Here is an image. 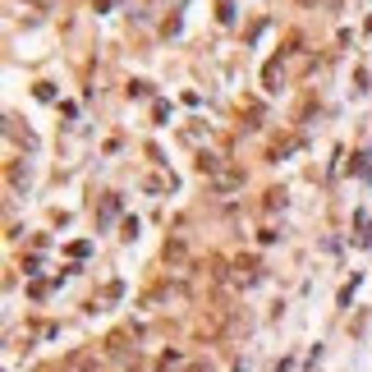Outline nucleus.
Returning <instances> with one entry per match:
<instances>
[{
  "instance_id": "nucleus-6",
  "label": "nucleus",
  "mask_w": 372,
  "mask_h": 372,
  "mask_svg": "<svg viewBox=\"0 0 372 372\" xmlns=\"http://www.w3.org/2000/svg\"><path fill=\"white\" fill-rule=\"evenodd\" d=\"M175 363H180V349H165V354L156 359V372H170Z\"/></svg>"
},
{
  "instance_id": "nucleus-10",
  "label": "nucleus",
  "mask_w": 372,
  "mask_h": 372,
  "mask_svg": "<svg viewBox=\"0 0 372 372\" xmlns=\"http://www.w3.org/2000/svg\"><path fill=\"white\" fill-rule=\"evenodd\" d=\"M299 5H312V0H299Z\"/></svg>"
},
{
  "instance_id": "nucleus-4",
  "label": "nucleus",
  "mask_w": 372,
  "mask_h": 372,
  "mask_svg": "<svg viewBox=\"0 0 372 372\" xmlns=\"http://www.w3.org/2000/svg\"><path fill=\"white\" fill-rule=\"evenodd\" d=\"M106 354H111V359H129V340H124L120 331H115V336L106 340Z\"/></svg>"
},
{
  "instance_id": "nucleus-2",
  "label": "nucleus",
  "mask_w": 372,
  "mask_h": 372,
  "mask_svg": "<svg viewBox=\"0 0 372 372\" xmlns=\"http://www.w3.org/2000/svg\"><path fill=\"white\" fill-rule=\"evenodd\" d=\"M258 276H262L258 258H234V280H239V285H253Z\"/></svg>"
},
{
  "instance_id": "nucleus-7",
  "label": "nucleus",
  "mask_w": 372,
  "mask_h": 372,
  "mask_svg": "<svg viewBox=\"0 0 372 372\" xmlns=\"http://www.w3.org/2000/svg\"><path fill=\"white\" fill-rule=\"evenodd\" d=\"M74 372H97V359L92 354H78L74 359Z\"/></svg>"
},
{
  "instance_id": "nucleus-9",
  "label": "nucleus",
  "mask_w": 372,
  "mask_h": 372,
  "mask_svg": "<svg viewBox=\"0 0 372 372\" xmlns=\"http://www.w3.org/2000/svg\"><path fill=\"white\" fill-rule=\"evenodd\" d=\"M189 372H212V368H202V363H193V368H189Z\"/></svg>"
},
{
  "instance_id": "nucleus-5",
  "label": "nucleus",
  "mask_w": 372,
  "mask_h": 372,
  "mask_svg": "<svg viewBox=\"0 0 372 372\" xmlns=\"http://www.w3.org/2000/svg\"><path fill=\"white\" fill-rule=\"evenodd\" d=\"M198 170H202V175H207V180H212V175H221V156H212V152H202V156H198Z\"/></svg>"
},
{
  "instance_id": "nucleus-1",
  "label": "nucleus",
  "mask_w": 372,
  "mask_h": 372,
  "mask_svg": "<svg viewBox=\"0 0 372 372\" xmlns=\"http://www.w3.org/2000/svg\"><path fill=\"white\" fill-rule=\"evenodd\" d=\"M212 189H217V193L244 189V170H239V165H221V175H212Z\"/></svg>"
},
{
  "instance_id": "nucleus-3",
  "label": "nucleus",
  "mask_w": 372,
  "mask_h": 372,
  "mask_svg": "<svg viewBox=\"0 0 372 372\" xmlns=\"http://www.w3.org/2000/svg\"><path fill=\"white\" fill-rule=\"evenodd\" d=\"M165 262H170V267H184V262H189V248H184V239H165Z\"/></svg>"
},
{
  "instance_id": "nucleus-8",
  "label": "nucleus",
  "mask_w": 372,
  "mask_h": 372,
  "mask_svg": "<svg viewBox=\"0 0 372 372\" xmlns=\"http://www.w3.org/2000/svg\"><path fill=\"white\" fill-rule=\"evenodd\" d=\"M115 212H120V202H115V198H106V202H102V221H111Z\"/></svg>"
}]
</instances>
